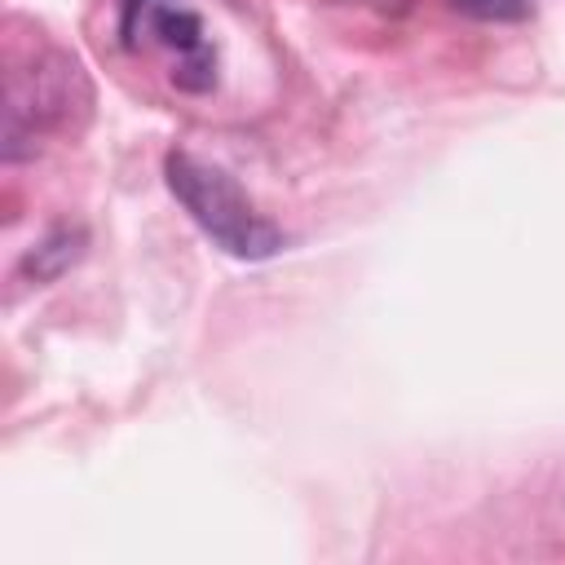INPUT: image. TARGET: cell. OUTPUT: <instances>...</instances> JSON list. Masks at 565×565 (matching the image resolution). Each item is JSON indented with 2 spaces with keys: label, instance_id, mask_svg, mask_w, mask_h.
Listing matches in <instances>:
<instances>
[{
  "label": "cell",
  "instance_id": "1",
  "mask_svg": "<svg viewBox=\"0 0 565 565\" xmlns=\"http://www.w3.org/2000/svg\"><path fill=\"white\" fill-rule=\"evenodd\" d=\"M163 172H168V190L177 194V203L194 216V225L221 252H230L238 260H265L282 247L278 225H269L221 168H212L185 150H172L163 159Z\"/></svg>",
  "mask_w": 565,
  "mask_h": 565
},
{
  "label": "cell",
  "instance_id": "3",
  "mask_svg": "<svg viewBox=\"0 0 565 565\" xmlns=\"http://www.w3.org/2000/svg\"><path fill=\"white\" fill-rule=\"evenodd\" d=\"M450 4L472 18H486V22H516L530 13V0H450Z\"/></svg>",
  "mask_w": 565,
  "mask_h": 565
},
{
  "label": "cell",
  "instance_id": "2",
  "mask_svg": "<svg viewBox=\"0 0 565 565\" xmlns=\"http://www.w3.org/2000/svg\"><path fill=\"white\" fill-rule=\"evenodd\" d=\"M124 35H128V44H141V40L168 44L177 53L172 79L181 88H190V93L212 88V79H216L212 44L203 35L199 13L185 9L181 0H128V9H124Z\"/></svg>",
  "mask_w": 565,
  "mask_h": 565
}]
</instances>
